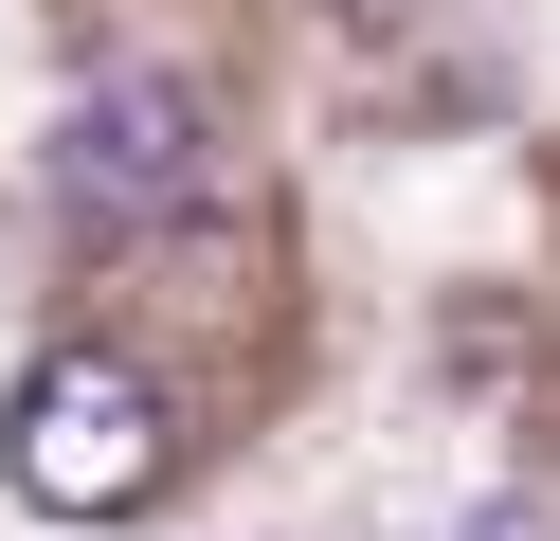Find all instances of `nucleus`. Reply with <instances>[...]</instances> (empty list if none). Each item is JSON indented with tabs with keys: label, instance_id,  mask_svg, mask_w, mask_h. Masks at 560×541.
<instances>
[{
	"label": "nucleus",
	"instance_id": "nucleus-1",
	"mask_svg": "<svg viewBox=\"0 0 560 541\" xmlns=\"http://www.w3.org/2000/svg\"><path fill=\"white\" fill-rule=\"evenodd\" d=\"M163 469H182V415H163L145 361H109V343L19 361V397H0V487H19V505H55V524H127Z\"/></svg>",
	"mask_w": 560,
	"mask_h": 541
},
{
	"label": "nucleus",
	"instance_id": "nucleus-2",
	"mask_svg": "<svg viewBox=\"0 0 560 541\" xmlns=\"http://www.w3.org/2000/svg\"><path fill=\"white\" fill-rule=\"evenodd\" d=\"M37 180L73 216H182L199 180H218V127H199V91H163V72H91V91L55 108Z\"/></svg>",
	"mask_w": 560,
	"mask_h": 541
},
{
	"label": "nucleus",
	"instance_id": "nucleus-3",
	"mask_svg": "<svg viewBox=\"0 0 560 541\" xmlns=\"http://www.w3.org/2000/svg\"><path fill=\"white\" fill-rule=\"evenodd\" d=\"M452 541H560V524H542V505H524V487H488V505H470V524H452Z\"/></svg>",
	"mask_w": 560,
	"mask_h": 541
}]
</instances>
